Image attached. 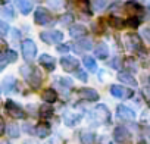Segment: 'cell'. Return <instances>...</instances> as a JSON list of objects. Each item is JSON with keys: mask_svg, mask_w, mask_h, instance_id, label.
<instances>
[{"mask_svg": "<svg viewBox=\"0 0 150 144\" xmlns=\"http://www.w3.org/2000/svg\"><path fill=\"white\" fill-rule=\"evenodd\" d=\"M149 83H150V77H149Z\"/></svg>", "mask_w": 150, "mask_h": 144, "instance_id": "41", "label": "cell"}, {"mask_svg": "<svg viewBox=\"0 0 150 144\" xmlns=\"http://www.w3.org/2000/svg\"><path fill=\"white\" fill-rule=\"evenodd\" d=\"M127 24H128L131 28H137V27L140 25V19H138L137 16H131V18L127 21Z\"/></svg>", "mask_w": 150, "mask_h": 144, "instance_id": "29", "label": "cell"}, {"mask_svg": "<svg viewBox=\"0 0 150 144\" xmlns=\"http://www.w3.org/2000/svg\"><path fill=\"white\" fill-rule=\"evenodd\" d=\"M8 2H9V0H2V3H3V5H6Z\"/></svg>", "mask_w": 150, "mask_h": 144, "instance_id": "39", "label": "cell"}, {"mask_svg": "<svg viewBox=\"0 0 150 144\" xmlns=\"http://www.w3.org/2000/svg\"><path fill=\"white\" fill-rule=\"evenodd\" d=\"M118 80L124 84L131 85V87H137V81L132 75H129V72H121V74H118Z\"/></svg>", "mask_w": 150, "mask_h": 144, "instance_id": "15", "label": "cell"}, {"mask_svg": "<svg viewBox=\"0 0 150 144\" xmlns=\"http://www.w3.org/2000/svg\"><path fill=\"white\" fill-rule=\"evenodd\" d=\"M16 5L19 8V11L24 13V15H28L31 11H33V3L30 0H16Z\"/></svg>", "mask_w": 150, "mask_h": 144, "instance_id": "18", "label": "cell"}, {"mask_svg": "<svg viewBox=\"0 0 150 144\" xmlns=\"http://www.w3.org/2000/svg\"><path fill=\"white\" fill-rule=\"evenodd\" d=\"M75 47H78V49H75L77 52H81V49L83 50H93L94 49L93 47V41L90 38H84V37H83V40H80L77 43V46H75Z\"/></svg>", "mask_w": 150, "mask_h": 144, "instance_id": "20", "label": "cell"}, {"mask_svg": "<svg viewBox=\"0 0 150 144\" xmlns=\"http://www.w3.org/2000/svg\"><path fill=\"white\" fill-rule=\"evenodd\" d=\"M127 46L131 50H141L143 44H141V38L137 34H128L127 35Z\"/></svg>", "mask_w": 150, "mask_h": 144, "instance_id": "8", "label": "cell"}, {"mask_svg": "<svg viewBox=\"0 0 150 144\" xmlns=\"http://www.w3.org/2000/svg\"><path fill=\"white\" fill-rule=\"evenodd\" d=\"M93 50H94V54H96L99 59H106V57L109 56V49H108V46H106L105 43L96 44Z\"/></svg>", "mask_w": 150, "mask_h": 144, "instance_id": "14", "label": "cell"}, {"mask_svg": "<svg viewBox=\"0 0 150 144\" xmlns=\"http://www.w3.org/2000/svg\"><path fill=\"white\" fill-rule=\"evenodd\" d=\"M71 21H72V16H71V15H65V16L60 19V22H62V24H65V25H68Z\"/></svg>", "mask_w": 150, "mask_h": 144, "instance_id": "35", "label": "cell"}, {"mask_svg": "<svg viewBox=\"0 0 150 144\" xmlns=\"http://www.w3.org/2000/svg\"><path fill=\"white\" fill-rule=\"evenodd\" d=\"M34 21H35V24H38V25H46V24L50 21V13L47 12V9L38 8V9H35Z\"/></svg>", "mask_w": 150, "mask_h": 144, "instance_id": "5", "label": "cell"}, {"mask_svg": "<svg viewBox=\"0 0 150 144\" xmlns=\"http://www.w3.org/2000/svg\"><path fill=\"white\" fill-rule=\"evenodd\" d=\"M138 144H146V141H143V140H141V141H140Z\"/></svg>", "mask_w": 150, "mask_h": 144, "instance_id": "40", "label": "cell"}, {"mask_svg": "<svg viewBox=\"0 0 150 144\" xmlns=\"http://www.w3.org/2000/svg\"><path fill=\"white\" fill-rule=\"evenodd\" d=\"M109 22H110V25H112L113 28H118V30H121V28L125 27V21L121 19V18H116V16H112V18L109 19Z\"/></svg>", "mask_w": 150, "mask_h": 144, "instance_id": "26", "label": "cell"}, {"mask_svg": "<svg viewBox=\"0 0 150 144\" xmlns=\"http://www.w3.org/2000/svg\"><path fill=\"white\" fill-rule=\"evenodd\" d=\"M83 63L86 65V68H87L88 71H91V72H96V71H97V63H96L94 57H91V56H86V57L83 59Z\"/></svg>", "mask_w": 150, "mask_h": 144, "instance_id": "23", "label": "cell"}, {"mask_svg": "<svg viewBox=\"0 0 150 144\" xmlns=\"http://www.w3.org/2000/svg\"><path fill=\"white\" fill-rule=\"evenodd\" d=\"M12 35H13V38H15V40H18V38L21 37V32H19L18 30H12Z\"/></svg>", "mask_w": 150, "mask_h": 144, "instance_id": "37", "label": "cell"}, {"mask_svg": "<svg viewBox=\"0 0 150 144\" xmlns=\"http://www.w3.org/2000/svg\"><path fill=\"white\" fill-rule=\"evenodd\" d=\"M80 94H81V97L83 99H86V100H88V102H97L99 100V93L94 90V88H81L80 90Z\"/></svg>", "mask_w": 150, "mask_h": 144, "instance_id": "10", "label": "cell"}, {"mask_svg": "<svg viewBox=\"0 0 150 144\" xmlns=\"http://www.w3.org/2000/svg\"><path fill=\"white\" fill-rule=\"evenodd\" d=\"M27 81H28V84H30L33 88H38V87L41 85V74H40V71L33 68V72H31V75L28 77Z\"/></svg>", "mask_w": 150, "mask_h": 144, "instance_id": "11", "label": "cell"}, {"mask_svg": "<svg viewBox=\"0 0 150 144\" xmlns=\"http://www.w3.org/2000/svg\"><path fill=\"white\" fill-rule=\"evenodd\" d=\"M56 50H57L59 53H66V52L69 50V44H57Z\"/></svg>", "mask_w": 150, "mask_h": 144, "instance_id": "32", "label": "cell"}, {"mask_svg": "<svg viewBox=\"0 0 150 144\" xmlns=\"http://www.w3.org/2000/svg\"><path fill=\"white\" fill-rule=\"evenodd\" d=\"M110 93H112V96L116 97V99H128V97L132 96V91L124 88L122 85H112V87H110Z\"/></svg>", "mask_w": 150, "mask_h": 144, "instance_id": "7", "label": "cell"}, {"mask_svg": "<svg viewBox=\"0 0 150 144\" xmlns=\"http://www.w3.org/2000/svg\"><path fill=\"white\" fill-rule=\"evenodd\" d=\"M40 37L47 44H60V41L63 40V34L60 31H44L40 34Z\"/></svg>", "mask_w": 150, "mask_h": 144, "instance_id": "3", "label": "cell"}, {"mask_svg": "<svg viewBox=\"0 0 150 144\" xmlns=\"http://www.w3.org/2000/svg\"><path fill=\"white\" fill-rule=\"evenodd\" d=\"M8 134L11 138H18L19 137V126L16 124H11L8 126Z\"/></svg>", "mask_w": 150, "mask_h": 144, "instance_id": "27", "label": "cell"}, {"mask_svg": "<svg viewBox=\"0 0 150 144\" xmlns=\"http://www.w3.org/2000/svg\"><path fill=\"white\" fill-rule=\"evenodd\" d=\"M21 49H22V56L25 60H33L37 54V46L33 40H24Z\"/></svg>", "mask_w": 150, "mask_h": 144, "instance_id": "2", "label": "cell"}, {"mask_svg": "<svg viewBox=\"0 0 150 144\" xmlns=\"http://www.w3.org/2000/svg\"><path fill=\"white\" fill-rule=\"evenodd\" d=\"M141 34H143V37L150 43V28H144V30L141 31Z\"/></svg>", "mask_w": 150, "mask_h": 144, "instance_id": "34", "label": "cell"}, {"mask_svg": "<svg viewBox=\"0 0 150 144\" xmlns=\"http://www.w3.org/2000/svg\"><path fill=\"white\" fill-rule=\"evenodd\" d=\"M43 100L47 102V103H54V102L57 100V93H56L54 90L49 88V90H46V91L43 93Z\"/></svg>", "mask_w": 150, "mask_h": 144, "instance_id": "22", "label": "cell"}, {"mask_svg": "<svg viewBox=\"0 0 150 144\" xmlns=\"http://www.w3.org/2000/svg\"><path fill=\"white\" fill-rule=\"evenodd\" d=\"M116 115H118V118H121V119H124V121H134V119H135L134 110H131L129 107H127V106H124V104H119V106L116 107Z\"/></svg>", "mask_w": 150, "mask_h": 144, "instance_id": "6", "label": "cell"}, {"mask_svg": "<svg viewBox=\"0 0 150 144\" xmlns=\"http://www.w3.org/2000/svg\"><path fill=\"white\" fill-rule=\"evenodd\" d=\"M75 74H77V77L81 80V81H87V74H86V72L84 71H77V72H75Z\"/></svg>", "mask_w": 150, "mask_h": 144, "instance_id": "33", "label": "cell"}, {"mask_svg": "<svg viewBox=\"0 0 150 144\" xmlns=\"http://www.w3.org/2000/svg\"><path fill=\"white\" fill-rule=\"evenodd\" d=\"M94 140H96V135L93 132H84L81 135V143L83 144H94Z\"/></svg>", "mask_w": 150, "mask_h": 144, "instance_id": "25", "label": "cell"}, {"mask_svg": "<svg viewBox=\"0 0 150 144\" xmlns=\"http://www.w3.org/2000/svg\"><path fill=\"white\" fill-rule=\"evenodd\" d=\"M110 3H112V0H94V2H93V9L99 12V11H103Z\"/></svg>", "mask_w": 150, "mask_h": 144, "instance_id": "24", "label": "cell"}, {"mask_svg": "<svg viewBox=\"0 0 150 144\" xmlns=\"http://www.w3.org/2000/svg\"><path fill=\"white\" fill-rule=\"evenodd\" d=\"M2 68H5L8 63H13V62H16V59H18V54H16V52L15 50H5L3 53H2Z\"/></svg>", "mask_w": 150, "mask_h": 144, "instance_id": "12", "label": "cell"}, {"mask_svg": "<svg viewBox=\"0 0 150 144\" xmlns=\"http://www.w3.org/2000/svg\"><path fill=\"white\" fill-rule=\"evenodd\" d=\"M8 31H9V25L6 22H0V32H2V37H6Z\"/></svg>", "mask_w": 150, "mask_h": 144, "instance_id": "31", "label": "cell"}, {"mask_svg": "<svg viewBox=\"0 0 150 144\" xmlns=\"http://www.w3.org/2000/svg\"><path fill=\"white\" fill-rule=\"evenodd\" d=\"M40 63L49 71V72H52V71H54V66H56V62H54V59L50 56V54H41L40 56Z\"/></svg>", "mask_w": 150, "mask_h": 144, "instance_id": "13", "label": "cell"}, {"mask_svg": "<svg viewBox=\"0 0 150 144\" xmlns=\"http://www.w3.org/2000/svg\"><path fill=\"white\" fill-rule=\"evenodd\" d=\"M15 78L13 77H6L5 80H3V83H2V88H3V91H6V93H9V91H12L13 88H15Z\"/></svg>", "mask_w": 150, "mask_h": 144, "instance_id": "21", "label": "cell"}, {"mask_svg": "<svg viewBox=\"0 0 150 144\" xmlns=\"http://www.w3.org/2000/svg\"><path fill=\"white\" fill-rule=\"evenodd\" d=\"M69 34L74 38H80V37H83L86 34V27L84 25H72L69 28Z\"/></svg>", "mask_w": 150, "mask_h": 144, "instance_id": "17", "label": "cell"}, {"mask_svg": "<svg viewBox=\"0 0 150 144\" xmlns=\"http://www.w3.org/2000/svg\"><path fill=\"white\" fill-rule=\"evenodd\" d=\"M2 16H3V18H9V19H13V18H15V12H13V8H12V6H3V9H2Z\"/></svg>", "mask_w": 150, "mask_h": 144, "instance_id": "28", "label": "cell"}, {"mask_svg": "<svg viewBox=\"0 0 150 144\" xmlns=\"http://www.w3.org/2000/svg\"><path fill=\"white\" fill-rule=\"evenodd\" d=\"M6 131V125H5V121L2 119V128H0V134H3Z\"/></svg>", "mask_w": 150, "mask_h": 144, "instance_id": "38", "label": "cell"}, {"mask_svg": "<svg viewBox=\"0 0 150 144\" xmlns=\"http://www.w3.org/2000/svg\"><path fill=\"white\" fill-rule=\"evenodd\" d=\"M5 107H6V112H8L12 118H15V119H24V118H25V112H24V109H22L19 104H16L15 102H12V100H6Z\"/></svg>", "mask_w": 150, "mask_h": 144, "instance_id": "1", "label": "cell"}, {"mask_svg": "<svg viewBox=\"0 0 150 144\" xmlns=\"http://www.w3.org/2000/svg\"><path fill=\"white\" fill-rule=\"evenodd\" d=\"M38 115H40V118H41V119H50V118L53 116V107L50 106V103L43 104V106L40 107Z\"/></svg>", "mask_w": 150, "mask_h": 144, "instance_id": "19", "label": "cell"}, {"mask_svg": "<svg viewBox=\"0 0 150 144\" xmlns=\"http://www.w3.org/2000/svg\"><path fill=\"white\" fill-rule=\"evenodd\" d=\"M113 138H115V141L116 143H125V141H128L129 140V132L124 128V126H118V128H115V131H113Z\"/></svg>", "mask_w": 150, "mask_h": 144, "instance_id": "9", "label": "cell"}, {"mask_svg": "<svg viewBox=\"0 0 150 144\" xmlns=\"http://www.w3.org/2000/svg\"><path fill=\"white\" fill-rule=\"evenodd\" d=\"M143 94H144V99L147 100V103L150 104V88H144L143 90Z\"/></svg>", "mask_w": 150, "mask_h": 144, "instance_id": "36", "label": "cell"}, {"mask_svg": "<svg viewBox=\"0 0 150 144\" xmlns=\"http://www.w3.org/2000/svg\"><path fill=\"white\" fill-rule=\"evenodd\" d=\"M35 134H37V137H40V138H46V137L50 134V126H49V124H46V122L38 124V125L35 126Z\"/></svg>", "mask_w": 150, "mask_h": 144, "instance_id": "16", "label": "cell"}, {"mask_svg": "<svg viewBox=\"0 0 150 144\" xmlns=\"http://www.w3.org/2000/svg\"><path fill=\"white\" fill-rule=\"evenodd\" d=\"M21 74L25 77V80H28V77L31 75V72H33V68H30V66H21Z\"/></svg>", "mask_w": 150, "mask_h": 144, "instance_id": "30", "label": "cell"}, {"mask_svg": "<svg viewBox=\"0 0 150 144\" xmlns=\"http://www.w3.org/2000/svg\"><path fill=\"white\" fill-rule=\"evenodd\" d=\"M60 65H62V68L66 72H72V71H75V69L78 68L80 62L75 59V57H72V56H63L60 59Z\"/></svg>", "mask_w": 150, "mask_h": 144, "instance_id": "4", "label": "cell"}]
</instances>
